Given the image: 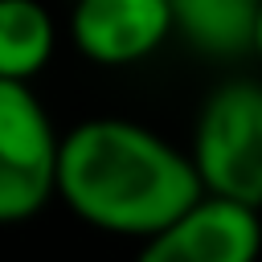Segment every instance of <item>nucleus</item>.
Returning <instances> with one entry per match:
<instances>
[{
  "instance_id": "f257e3e1",
  "label": "nucleus",
  "mask_w": 262,
  "mask_h": 262,
  "mask_svg": "<svg viewBox=\"0 0 262 262\" xmlns=\"http://www.w3.org/2000/svg\"><path fill=\"white\" fill-rule=\"evenodd\" d=\"M57 196L86 225L151 237L205 196L184 147L135 119H86L61 135Z\"/></svg>"
},
{
  "instance_id": "f03ea898",
  "label": "nucleus",
  "mask_w": 262,
  "mask_h": 262,
  "mask_svg": "<svg viewBox=\"0 0 262 262\" xmlns=\"http://www.w3.org/2000/svg\"><path fill=\"white\" fill-rule=\"evenodd\" d=\"M205 192L262 213V82L225 78L196 111L188 147Z\"/></svg>"
},
{
  "instance_id": "7ed1b4c3",
  "label": "nucleus",
  "mask_w": 262,
  "mask_h": 262,
  "mask_svg": "<svg viewBox=\"0 0 262 262\" xmlns=\"http://www.w3.org/2000/svg\"><path fill=\"white\" fill-rule=\"evenodd\" d=\"M61 135L29 82H0V225L25 221L57 196Z\"/></svg>"
},
{
  "instance_id": "20e7f679",
  "label": "nucleus",
  "mask_w": 262,
  "mask_h": 262,
  "mask_svg": "<svg viewBox=\"0 0 262 262\" xmlns=\"http://www.w3.org/2000/svg\"><path fill=\"white\" fill-rule=\"evenodd\" d=\"M262 258V213L205 192L160 233L139 242L135 262H258Z\"/></svg>"
},
{
  "instance_id": "39448f33",
  "label": "nucleus",
  "mask_w": 262,
  "mask_h": 262,
  "mask_svg": "<svg viewBox=\"0 0 262 262\" xmlns=\"http://www.w3.org/2000/svg\"><path fill=\"white\" fill-rule=\"evenodd\" d=\"M70 37L94 66H135L176 37L168 0H74Z\"/></svg>"
},
{
  "instance_id": "423d86ee",
  "label": "nucleus",
  "mask_w": 262,
  "mask_h": 262,
  "mask_svg": "<svg viewBox=\"0 0 262 262\" xmlns=\"http://www.w3.org/2000/svg\"><path fill=\"white\" fill-rule=\"evenodd\" d=\"M176 37L217 61L254 57L258 0H168Z\"/></svg>"
},
{
  "instance_id": "0eeeda50",
  "label": "nucleus",
  "mask_w": 262,
  "mask_h": 262,
  "mask_svg": "<svg viewBox=\"0 0 262 262\" xmlns=\"http://www.w3.org/2000/svg\"><path fill=\"white\" fill-rule=\"evenodd\" d=\"M53 16L41 0H0V82H29L53 57Z\"/></svg>"
},
{
  "instance_id": "6e6552de",
  "label": "nucleus",
  "mask_w": 262,
  "mask_h": 262,
  "mask_svg": "<svg viewBox=\"0 0 262 262\" xmlns=\"http://www.w3.org/2000/svg\"><path fill=\"white\" fill-rule=\"evenodd\" d=\"M254 57L262 61V0H258V25H254Z\"/></svg>"
}]
</instances>
